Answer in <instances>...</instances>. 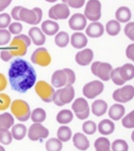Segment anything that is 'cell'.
Masks as SVG:
<instances>
[{"label": "cell", "mask_w": 134, "mask_h": 151, "mask_svg": "<svg viewBox=\"0 0 134 151\" xmlns=\"http://www.w3.org/2000/svg\"><path fill=\"white\" fill-rule=\"evenodd\" d=\"M8 77L12 89L24 93L34 86L37 75L34 68L28 61L22 58H17L11 64Z\"/></svg>", "instance_id": "cell-1"}, {"label": "cell", "mask_w": 134, "mask_h": 151, "mask_svg": "<svg viewBox=\"0 0 134 151\" xmlns=\"http://www.w3.org/2000/svg\"><path fill=\"white\" fill-rule=\"evenodd\" d=\"M31 40L29 36L25 34L16 35L9 45V51L12 55L15 57L24 56L27 51V48L30 46Z\"/></svg>", "instance_id": "cell-2"}, {"label": "cell", "mask_w": 134, "mask_h": 151, "mask_svg": "<svg viewBox=\"0 0 134 151\" xmlns=\"http://www.w3.org/2000/svg\"><path fill=\"white\" fill-rule=\"evenodd\" d=\"M11 111L17 120L22 122L30 119L31 113L28 103L21 99H16L12 101Z\"/></svg>", "instance_id": "cell-3"}, {"label": "cell", "mask_w": 134, "mask_h": 151, "mask_svg": "<svg viewBox=\"0 0 134 151\" xmlns=\"http://www.w3.org/2000/svg\"><path fill=\"white\" fill-rule=\"evenodd\" d=\"M102 5L99 0H89L86 4L84 15L91 22L98 21L102 15Z\"/></svg>", "instance_id": "cell-4"}, {"label": "cell", "mask_w": 134, "mask_h": 151, "mask_svg": "<svg viewBox=\"0 0 134 151\" xmlns=\"http://www.w3.org/2000/svg\"><path fill=\"white\" fill-rule=\"evenodd\" d=\"M35 91L40 98L45 103L53 101L54 88L44 80L38 81L35 85Z\"/></svg>", "instance_id": "cell-5"}, {"label": "cell", "mask_w": 134, "mask_h": 151, "mask_svg": "<svg viewBox=\"0 0 134 151\" xmlns=\"http://www.w3.org/2000/svg\"><path fill=\"white\" fill-rule=\"evenodd\" d=\"M104 84L99 80H93L86 83L83 87V94L86 98L94 99L104 90Z\"/></svg>", "instance_id": "cell-6"}, {"label": "cell", "mask_w": 134, "mask_h": 151, "mask_svg": "<svg viewBox=\"0 0 134 151\" xmlns=\"http://www.w3.org/2000/svg\"><path fill=\"white\" fill-rule=\"evenodd\" d=\"M31 60L32 63L41 67H47L51 62V57L44 47H39L35 50L31 56Z\"/></svg>", "instance_id": "cell-7"}, {"label": "cell", "mask_w": 134, "mask_h": 151, "mask_svg": "<svg viewBox=\"0 0 134 151\" xmlns=\"http://www.w3.org/2000/svg\"><path fill=\"white\" fill-rule=\"evenodd\" d=\"M70 12L68 6L64 4L60 3L51 7L48 11V17L53 20L66 19L70 15Z\"/></svg>", "instance_id": "cell-8"}, {"label": "cell", "mask_w": 134, "mask_h": 151, "mask_svg": "<svg viewBox=\"0 0 134 151\" xmlns=\"http://www.w3.org/2000/svg\"><path fill=\"white\" fill-rule=\"evenodd\" d=\"M49 135V130L41 123H34L29 127L28 137L32 141L45 139Z\"/></svg>", "instance_id": "cell-9"}, {"label": "cell", "mask_w": 134, "mask_h": 151, "mask_svg": "<svg viewBox=\"0 0 134 151\" xmlns=\"http://www.w3.org/2000/svg\"><path fill=\"white\" fill-rule=\"evenodd\" d=\"M68 26L73 31H80L84 29L87 26V19L84 14L76 13L68 20Z\"/></svg>", "instance_id": "cell-10"}, {"label": "cell", "mask_w": 134, "mask_h": 151, "mask_svg": "<svg viewBox=\"0 0 134 151\" xmlns=\"http://www.w3.org/2000/svg\"><path fill=\"white\" fill-rule=\"evenodd\" d=\"M58 98L63 106L70 103L74 98L75 90L73 85H67L57 90Z\"/></svg>", "instance_id": "cell-11"}, {"label": "cell", "mask_w": 134, "mask_h": 151, "mask_svg": "<svg viewBox=\"0 0 134 151\" xmlns=\"http://www.w3.org/2000/svg\"><path fill=\"white\" fill-rule=\"evenodd\" d=\"M94 57V53L91 49L85 48L79 51L75 55V61L81 66H86L90 64Z\"/></svg>", "instance_id": "cell-12"}, {"label": "cell", "mask_w": 134, "mask_h": 151, "mask_svg": "<svg viewBox=\"0 0 134 151\" xmlns=\"http://www.w3.org/2000/svg\"><path fill=\"white\" fill-rule=\"evenodd\" d=\"M85 32L86 35L90 38H99L104 34V28L103 25L99 21L91 22L87 26Z\"/></svg>", "instance_id": "cell-13"}, {"label": "cell", "mask_w": 134, "mask_h": 151, "mask_svg": "<svg viewBox=\"0 0 134 151\" xmlns=\"http://www.w3.org/2000/svg\"><path fill=\"white\" fill-rule=\"evenodd\" d=\"M119 103H126L134 98V87L132 85H125L117 88Z\"/></svg>", "instance_id": "cell-14"}, {"label": "cell", "mask_w": 134, "mask_h": 151, "mask_svg": "<svg viewBox=\"0 0 134 151\" xmlns=\"http://www.w3.org/2000/svg\"><path fill=\"white\" fill-rule=\"evenodd\" d=\"M72 140L74 147L79 150L85 151L90 147V142L88 138L84 134L81 132L74 133Z\"/></svg>", "instance_id": "cell-15"}, {"label": "cell", "mask_w": 134, "mask_h": 151, "mask_svg": "<svg viewBox=\"0 0 134 151\" xmlns=\"http://www.w3.org/2000/svg\"><path fill=\"white\" fill-rule=\"evenodd\" d=\"M51 84L55 88H62L67 85V77L63 70H57L52 74L51 78Z\"/></svg>", "instance_id": "cell-16"}, {"label": "cell", "mask_w": 134, "mask_h": 151, "mask_svg": "<svg viewBox=\"0 0 134 151\" xmlns=\"http://www.w3.org/2000/svg\"><path fill=\"white\" fill-rule=\"evenodd\" d=\"M28 35L34 44L37 46L43 45L46 40L45 34L40 28L37 27H31L29 29Z\"/></svg>", "instance_id": "cell-17"}, {"label": "cell", "mask_w": 134, "mask_h": 151, "mask_svg": "<svg viewBox=\"0 0 134 151\" xmlns=\"http://www.w3.org/2000/svg\"><path fill=\"white\" fill-rule=\"evenodd\" d=\"M87 42L88 40L86 35L81 32H75L71 36L70 43L74 48H83L87 45Z\"/></svg>", "instance_id": "cell-18"}, {"label": "cell", "mask_w": 134, "mask_h": 151, "mask_svg": "<svg viewBox=\"0 0 134 151\" xmlns=\"http://www.w3.org/2000/svg\"><path fill=\"white\" fill-rule=\"evenodd\" d=\"M110 64L106 62H100L99 64L96 77L104 81H107L110 79V74L113 70Z\"/></svg>", "instance_id": "cell-19"}, {"label": "cell", "mask_w": 134, "mask_h": 151, "mask_svg": "<svg viewBox=\"0 0 134 151\" xmlns=\"http://www.w3.org/2000/svg\"><path fill=\"white\" fill-rule=\"evenodd\" d=\"M125 113V107L120 103H115L112 105L108 110L109 118L114 121L122 119Z\"/></svg>", "instance_id": "cell-20"}, {"label": "cell", "mask_w": 134, "mask_h": 151, "mask_svg": "<svg viewBox=\"0 0 134 151\" xmlns=\"http://www.w3.org/2000/svg\"><path fill=\"white\" fill-rule=\"evenodd\" d=\"M99 132L104 136L113 133L115 130V123L110 119H104L102 120L97 126Z\"/></svg>", "instance_id": "cell-21"}, {"label": "cell", "mask_w": 134, "mask_h": 151, "mask_svg": "<svg viewBox=\"0 0 134 151\" xmlns=\"http://www.w3.org/2000/svg\"><path fill=\"white\" fill-rule=\"evenodd\" d=\"M107 103L106 101L102 99H97L94 100L91 106V110L92 113L97 117L103 116L107 112Z\"/></svg>", "instance_id": "cell-22"}, {"label": "cell", "mask_w": 134, "mask_h": 151, "mask_svg": "<svg viewBox=\"0 0 134 151\" xmlns=\"http://www.w3.org/2000/svg\"><path fill=\"white\" fill-rule=\"evenodd\" d=\"M19 17L21 21L30 25L36 24L37 16L32 9H30L22 6L19 11Z\"/></svg>", "instance_id": "cell-23"}, {"label": "cell", "mask_w": 134, "mask_h": 151, "mask_svg": "<svg viewBox=\"0 0 134 151\" xmlns=\"http://www.w3.org/2000/svg\"><path fill=\"white\" fill-rule=\"evenodd\" d=\"M41 28L44 34L48 36H52L57 34L59 30V25L53 20L47 19L42 22Z\"/></svg>", "instance_id": "cell-24"}, {"label": "cell", "mask_w": 134, "mask_h": 151, "mask_svg": "<svg viewBox=\"0 0 134 151\" xmlns=\"http://www.w3.org/2000/svg\"><path fill=\"white\" fill-rule=\"evenodd\" d=\"M132 17L130 9L126 6H122L119 7L115 12V18L119 22L126 23L128 22Z\"/></svg>", "instance_id": "cell-25"}, {"label": "cell", "mask_w": 134, "mask_h": 151, "mask_svg": "<svg viewBox=\"0 0 134 151\" xmlns=\"http://www.w3.org/2000/svg\"><path fill=\"white\" fill-rule=\"evenodd\" d=\"M119 73L125 82L132 80L134 78V65L131 63L123 64L119 67Z\"/></svg>", "instance_id": "cell-26"}, {"label": "cell", "mask_w": 134, "mask_h": 151, "mask_svg": "<svg viewBox=\"0 0 134 151\" xmlns=\"http://www.w3.org/2000/svg\"><path fill=\"white\" fill-rule=\"evenodd\" d=\"M89 108L87 101L83 97L77 98L71 104V109L75 114L83 113Z\"/></svg>", "instance_id": "cell-27"}, {"label": "cell", "mask_w": 134, "mask_h": 151, "mask_svg": "<svg viewBox=\"0 0 134 151\" xmlns=\"http://www.w3.org/2000/svg\"><path fill=\"white\" fill-rule=\"evenodd\" d=\"M73 112L68 109H63L60 110L56 116L57 122L61 124H67L70 123L73 119Z\"/></svg>", "instance_id": "cell-28"}, {"label": "cell", "mask_w": 134, "mask_h": 151, "mask_svg": "<svg viewBox=\"0 0 134 151\" xmlns=\"http://www.w3.org/2000/svg\"><path fill=\"white\" fill-rule=\"evenodd\" d=\"M11 132L12 138L17 140H21L26 135L27 127L22 123H18L12 126Z\"/></svg>", "instance_id": "cell-29"}, {"label": "cell", "mask_w": 134, "mask_h": 151, "mask_svg": "<svg viewBox=\"0 0 134 151\" xmlns=\"http://www.w3.org/2000/svg\"><path fill=\"white\" fill-rule=\"evenodd\" d=\"M105 29L107 34L110 36H116L119 34L121 30L120 22L116 19H111L106 23Z\"/></svg>", "instance_id": "cell-30"}, {"label": "cell", "mask_w": 134, "mask_h": 151, "mask_svg": "<svg viewBox=\"0 0 134 151\" xmlns=\"http://www.w3.org/2000/svg\"><path fill=\"white\" fill-rule=\"evenodd\" d=\"M96 151H110V140L106 137H99L94 142Z\"/></svg>", "instance_id": "cell-31"}, {"label": "cell", "mask_w": 134, "mask_h": 151, "mask_svg": "<svg viewBox=\"0 0 134 151\" xmlns=\"http://www.w3.org/2000/svg\"><path fill=\"white\" fill-rule=\"evenodd\" d=\"M57 137L61 142H67L72 137V131L68 126H61L57 130Z\"/></svg>", "instance_id": "cell-32"}, {"label": "cell", "mask_w": 134, "mask_h": 151, "mask_svg": "<svg viewBox=\"0 0 134 151\" xmlns=\"http://www.w3.org/2000/svg\"><path fill=\"white\" fill-rule=\"evenodd\" d=\"M70 41V37L66 31H60L55 34L54 38V42L58 47L64 48L67 46Z\"/></svg>", "instance_id": "cell-33"}, {"label": "cell", "mask_w": 134, "mask_h": 151, "mask_svg": "<svg viewBox=\"0 0 134 151\" xmlns=\"http://www.w3.org/2000/svg\"><path fill=\"white\" fill-rule=\"evenodd\" d=\"M46 112L44 109L41 107L35 108L31 113L30 118L34 123H41L46 119Z\"/></svg>", "instance_id": "cell-34"}, {"label": "cell", "mask_w": 134, "mask_h": 151, "mask_svg": "<svg viewBox=\"0 0 134 151\" xmlns=\"http://www.w3.org/2000/svg\"><path fill=\"white\" fill-rule=\"evenodd\" d=\"M14 123V119L9 113L5 112L0 114V129H9Z\"/></svg>", "instance_id": "cell-35"}, {"label": "cell", "mask_w": 134, "mask_h": 151, "mask_svg": "<svg viewBox=\"0 0 134 151\" xmlns=\"http://www.w3.org/2000/svg\"><path fill=\"white\" fill-rule=\"evenodd\" d=\"M47 151H61L63 149V142L55 137L49 139L45 142Z\"/></svg>", "instance_id": "cell-36"}, {"label": "cell", "mask_w": 134, "mask_h": 151, "mask_svg": "<svg viewBox=\"0 0 134 151\" xmlns=\"http://www.w3.org/2000/svg\"><path fill=\"white\" fill-rule=\"evenodd\" d=\"M111 149L112 151H128L129 145L125 140L117 139L112 143Z\"/></svg>", "instance_id": "cell-37"}, {"label": "cell", "mask_w": 134, "mask_h": 151, "mask_svg": "<svg viewBox=\"0 0 134 151\" xmlns=\"http://www.w3.org/2000/svg\"><path fill=\"white\" fill-rule=\"evenodd\" d=\"M97 129V124L93 120L85 121L82 124V130L84 133L88 135H92L96 132Z\"/></svg>", "instance_id": "cell-38"}, {"label": "cell", "mask_w": 134, "mask_h": 151, "mask_svg": "<svg viewBox=\"0 0 134 151\" xmlns=\"http://www.w3.org/2000/svg\"><path fill=\"white\" fill-rule=\"evenodd\" d=\"M122 124L126 129L134 128V110L123 117L122 119Z\"/></svg>", "instance_id": "cell-39"}, {"label": "cell", "mask_w": 134, "mask_h": 151, "mask_svg": "<svg viewBox=\"0 0 134 151\" xmlns=\"http://www.w3.org/2000/svg\"><path fill=\"white\" fill-rule=\"evenodd\" d=\"M12 140V136L11 132H10L8 129H0V143L8 145H9Z\"/></svg>", "instance_id": "cell-40"}, {"label": "cell", "mask_w": 134, "mask_h": 151, "mask_svg": "<svg viewBox=\"0 0 134 151\" xmlns=\"http://www.w3.org/2000/svg\"><path fill=\"white\" fill-rule=\"evenodd\" d=\"M110 79L112 82L117 86H123L126 83L120 75L119 67H116L112 70L110 74Z\"/></svg>", "instance_id": "cell-41"}, {"label": "cell", "mask_w": 134, "mask_h": 151, "mask_svg": "<svg viewBox=\"0 0 134 151\" xmlns=\"http://www.w3.org/2000/svg\"><path fill=\"white\" fill-rule=\"evenodd\" d=\"M11 98L5 93H0V111L6 110L10 106Z\"/></svg>", "instance_id": "cell-42"}, {"label": "cell", "mask_w": 134, "mask_h": 151, "mask_svg": "<svg viewBox=\"0 0 134 151\" xmlns=\"http://www.w3.org/2000/svg\"><path fill=\"white\" fill-rule=\"evenodd\" d=\"M11 35L8 30L0 29V45H5L8 44L11 40Z\"/></svg>", "instance_id": "cell-43"}, {"label": "cell", "mask_w": 134, "mask_h": 151, "mask_svg": "<svg viewBox=\"0 0 134 151\" xmlns=\"http://www.w3.org/2000/svg\"><path fill=\"white\" fill-rule=\"evenodd\" d=\"M125 35L131 41H134V22H128L124 28Z\"/></svg>", "instance_id": "cell-44"}, {"label": "cell", "mask_w": 134, "mask_h": 151, "mask_svg": "<svg viewBox=\"0 0 134 151\" xmlns=\"http://www.w3.org/2000/svg\"><path fill=\"white\" fill-rule=\"evenodd\" d=\"M63 3L66 4L68 6L72 8L79 9L83 6L85 4V0H61Z\"/></svg>", "instance_id": "cell-45"}, {"label": "cell", "mask_w": 134, "mask_h": 151, "mask_svg": "<svg viewBox=\"0 0 134 151\" xmlns=\"http://www.w3.org/2000/svg\"><path fill=\"white\" fill-rule=\"evenodd\" d=\"M11 21L10 15L7 13L0 14V29H5L8 27Z\"/></svg>", "instance_id": "cell-46"}, {"label": "cell", "mask_w": 134, "mask_h": 151, "mask_svg": "<svg viewBox=\"0 0 134 151\" xmlns=\"http://www.w3.org/2000/svg\"><path fill=\"white\" fill-rule=\"evenodd\" d=\"M22 25L19 22H14L8 26V31L11 34L18 35L22 30Z\"/></svg>", "instance_id": "cell-47"}, {"label": "cell", "mask_w": 134, "mask_h": 151, "mask_svg": "<svg viewBox=\"0 0 134 151\" xmlns=\"http://www.w3.org/2000/svg\"><path fill=\"white\" fill-rule=\"evenodd\" d=\"M63 70L67 75V85H73L75 83L76 79V74L74 71L69 68H63Z\"/></svg>", "instance_id": "cell-48"}, {"label": "cell", "mask_w": 134, "mask_h": 151, "mask_svg": "<svg viewBox=\"0 0 134 151\" xmlns=\"http://www.w3.org/2000/svg\"><path fill=\"white\" fill-rule=\"evenodd\" d=\"M125 53L126 57L134 63V43L128 45Z\"/></svg>", "instance_id": "cell-49"}, {"label": "cell", "mask_w": 134, "mask_h": 151, "mask_svg": "<svg viewBox=\"0 0 134 151\" xmlns=\"http://www.w3.org/2000/svg\"><path fill=\"white\" fill-rule=\"evenodd\" d=\"M12 57L13 56L8 50H3L0 52V58L4 61H9Z\"/></svg>", "instance_id": "cell-50"}, {"label": "cell", "mask_w": 134, "mask_h": 151, "mask_svg": "<svg viewBox=\"0 0 134 151\" xmlns=\"http://www.w3.org/2000/svg\"><path fill=\"white\" fill-rule=\"evenodd\" d=\"M22 6H16L12 8V9L11 10V16L12 17V18L14 19H15L16 21H20L19 14V11H20L21 9L22 8Z\"/></svg>", "instance_id": "cell-51"}, {"label": "cell", "mask_w": 134, "mask_h": 151, "mask_svg": "<svg viewBox=\"0 0 134 151\" xmlns=\"http://www.w3.org/2000/svg\"><path fill=\"white\" fill-rule=\"evenodd\" d=\"M32 10L35 12L37 16V21L35 25H37L41 21L43 18V11L39 7H35L32 8Z\"/></svg>", "instance_id": "cell-52"}, {"label": "cell", "mask_w": 134, "mask_h": 151, "mask_svg": "<svg viewBox=\"0 0 134 151\" xmlns=\"http://www.w3.org/2000/svg\"><path fill=\"white\" fill-rule=\"evenodd\" d=\"M7 86V80L2 73H0V91L4 90Z\"/></svg>", "instance_id": "cell-53"}, {"label": "cell", "mask_w": 134, "mask_h": 151, "mask_svg": "<svg viewBox=\"0 0 134 151\" xmlns=\"http://www.w3.org/2000/svg\"><path fill=\"white\" fill-rule=\"evenodd\" d=\"M90 110L89 108L85 111L81 113H79V114H75V115L78 119L83 120H86V119H87L89 117V116L90 115Z\"/></svg>", "instance_id": "cell-54"}, {"label": "cell", "mask_w": 134, "mask_h": 151, "mask_svg": "<svg viewBox=\"0 0 134 151\" xmlns=\"http://www.w3.org/2000/svg\"><path fill=\"white\" fill-rule=\"evenodd\" d=\"M12 0H0V12L5 10L11 3Z\"/></svg>", "instance_id": "cell-55"}, {"label": "cell", "mask_w": 134, "mask_h": 151, "mask_svg": "<svg viewBox=\"0 0 134 151\" xmlns=\"http://www.w3.org/2000/svg\"><path fill=\"white\" fill-rule=\"evenodd\" d=\"M99 63H100V61H95V62H93L91 65V71L92 74L93 75H94L95 76H96L97 70Z\"/></svg>", "instance_id": "cell-56"}, {"label": "cell", "mask_w": 134, "mask_h": 151, "mask_svg": "<svg viewBox=\"0 0 134 151\" xmlns=\"http://www.w3.org/2000/svg\"><path fill=\"white\" fill-rule=\"evenodd\" d=\"M130 137H131V140H132V141L134 143V130L132 131V133H131Z\"/></svg>", "instance_id": "cell-57"}, {"label": "cell", "mask_w": 134, "mask_h": 151, "mask_svg": "<svg viewBox=\"0 0 134 151\" xmlns=\"http://www.w3.org/2000/svg\"><path fill=\"white\" fill-rule=\"evenodd\" d=\"M45 1L48 2H50V3H53V2H55L57 1L58 0H45Z\"/></svg>", "instance_id": "cell-58"}, {"label": "cell", "mask_w": 134, "mask_h": 151, "mask_svg": "<svg viewBox=\"0 0 134 151\" xmlns=\"http://www.w3.org/2000/svg\"><path fill=\"white\" fill-rule=\"evenodd\" d=\"M0 151H5V149H4V147L2 146L1 145H0Z\"/></svg>", "instance_id": "cell-59"}]
</instances>
